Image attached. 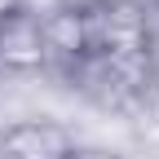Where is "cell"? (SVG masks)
Returning a JSON list of instances; mask_svg holds the SVG:
<instances>
[{"label":"cell","mask_w":159,"mask_h":159,"mask_svg":"<svg viewBox=\"0 0 159 159\" xmlns=\"http://www.w3.org/2000/svg\"><path fill=\"white\" fill-rule=\"evenodd\" d=\"M9 13H13V0H0V27L9 22Z\"/></svg>","instance_id":"2"},{"label":"cell","mask_w":159,"mask_h":159,"mask_svg":"<svg viewBox=\"0 0 159 159\" xmlns=\"http://www.w3.org/2000/svg\"><path fill=\"white\" fill-rule=\"evenodd\" d=\"M5 150L13 159H62L71 150V133L62 124H44V119H27V124H18L5 133Z\"/></svg>","instance_id":"1"}]
</instances>
